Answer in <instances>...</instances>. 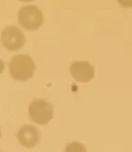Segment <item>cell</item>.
Listing matches in <instances>:
<instances>
[{
	"instance_id": "1",
	"label": "cell",
	"mask_w": 132,
	"mask_h": 152,
	"mask_svg": "<svg viewBox=\"0 0 132 152\" xmlns=\"http://www.w3.org/2000/svg\"><path fill=\"white\" fill-rule=\"evenodd\" d=\"M9 72L14 80L18 82H25L33 77L35 72V64L27 55L14 56L9 64Z\"/></svg>"
},
{
	"instance_id": "6",
	"label": "cell",
	"mask_w": 132,
	"mask_h": 152,
	"mask_svg": "<svg viewBox=\"0 0 132 152\" xmlns=\"http://www.w3.org/2000/svg\"><path fill=\"white\" fill-rule=\"evenodd\" d=\"M21 145H23L26 149H32L38 144L39 142V131L32 125H25L19 129L17 134Z\"/></svg>"
},
{
	"instance_id": "8",
	"label": "cell",
	"mask_w": 132,
	"mask_h": 152,
	"mask_svg": "<svg viewBox=\"0 0 132 152\" xmlns=\"http://www.w3.org/2000/svg\"><path fill=\"white\" fill-rule=\"evenodd\" d=\"M4 70H5V64H4V61L0 59V74H1Z\"/></svg>"
},
{
	"instance_id": "2",
	"label": "cell",
	"mask_w": 132,
	"mask_h": 152,
	"mask_svg": "<svg viewBox=\"0 0 132 152\" xmlns=\"http://www.w3.org/2000/svg\"><path fill=\"white\" fill-rule=\"evenodd\" d=\"M18 23L25 30L35 31L44 23V14L37 6H24L18 13Z\"/></svg>"
},
{
	"instance_id": "4",
	"label": "cell",
	"mask_w": 132,
	"mask_h": 152,
	"mask_svg": "<svg viewBox=\"0 0 132 152\" xmlns=\"http://www.w3.org/2000/svg\"><path fill=\"white\" fill-rule=\"evenodd\" d=\"M1 43L8 51H17L25 45V38L19 28L8 26L1 33Z\"/></svg>"
},
{
	"instance_id": "3",
	"label": "cell",
	"mask_w": 132,
	"mask_h": 152,
	"mask_svg": "<svg viewBox=\"0 0 132 152\" xmlns=\"http://www.w3.org/2000/svg\"><path fill=\"white\" fill-rule=\"evenodd\" d=\"M31 119L39 125H47L54 117V108L46 100H34L29 107Z\"/></svg>"
},
{
	"instance_id": "7",
	"label": "cell",
	"mask_w": 132,
	"mask_h": 152,
	"mask_svg": "<svg viewBox=\"0 0 132 152\" xmlns=\"http://www.w3.org/2000/svg\"><path fill=\"white\" fill-rule=\"evenodd\" d=\"M117 1H119V4L121 6L126 7V8L132 7V0H117Z\"/></svg>"
},
{
	"instance_id": "9",
	"label": "cell",
	"mask_w": 132,
	"mask_h": 152,
	"mask_svg": "<svg viewBox=\"0 0 132 152\" xmlns=\"http://www.w3.org/2000/svg\"><path fill=\"white\" fill-rule=\"evenodd\" d=\"M19 1H23V2H32L34 0H19Z\"/></svg>"
},
{
	"instance_id": "10",
	"label": "cell",
	"mask_w": 132,
	"mask_h": 152,
	"mask_svg": "<svg viewBox=\"0 0 132 152\" xmlns=\"http://www.w3.org/2000/svg\"><path fill=\"white\" fill-rule=\"evenodd\" d=\"M0 137H1V128H0Z\"/></svg>"
},
{
	"instance_id": "5",
	"label": "cell",
	"mask_w": 132,
	"mask_h": 152,
	"mask_svg": "<svg viewBox=\"0 0 132 152\" xmlns=\"http://www.w3.org/2000/svg\"><path fill=\"white\" fill-rule=\"evenodd\" d=\"M71 75L76 82L88 83L94 76V69L88 61H74L71 65Z\"/></svg>"
}]
</instances>
